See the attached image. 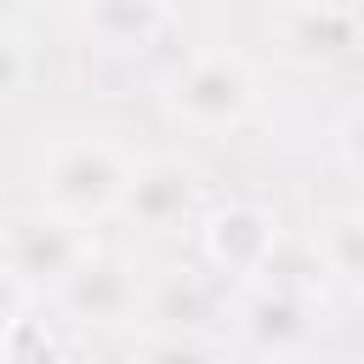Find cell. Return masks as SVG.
<instances>
[{"label":"cell","mask_w":364,"mask_h":364,"mask_svg":"<svg viewBox=\"0 0 364 364\" xmlns=\"http://www.w3.org/2000/svg\"><path fill=\"white\" fill-rule=\"evenodd\" d=\"M125 182H131V159L102 136H80V142H63V148L46 154L40 205L68 216V222H80V228H91V222L119 210Z\"/></svg>","instance_id":"6da1fadb"},{"label":"cell","mask_w":364,"mask_h":364,"mask_svg":"<svg viewBox=\"0 0 364 364\" xmlns=\"http://www.w3.org/2000/svg\"><path fill=\"white\" fill-rule=\"evenodd\" d=\"M165 108H171V119H182L193 131H233L256 108V74L233 51H205L171 74Z\"/></svg>","instance_id":"7a4b0ae2"},{"label":"cell","mask_w":364,"mask_h":364,"mask_svg":"<svg viewBox=\"0 0 364 364\" xmlns=\"http://www.w3.org/2000/svg\"><path fill=\"white\" fill-rule=\"evenodd\" d=\"M85 256H91L85 228L68 222V216H57V210H46V205L23 210V216H11L0 228V273L17 279V284H28V290L34 284L63 290Z\"/></svg>","instance_id":"3957f363"},{"label":"cell","mask_w":364,"mask_h":364,"mask_svg":"<svg viewBox=\"0 0 364 364\" xmlns=\"http://www.w3.org/2000/svg\"><path fill=\"white\" fill-rule=\"evenodd\" d=\"M193 193H199V176H193L188 159H171V154L165 159H142V165H131L119 216H131L142 228H176L188 216Z\"/></svg>","instance_id":"277c9868"},{"label":"cell","mask_w":364,"mask_h":364,"mask_svg":"<svg viewBox=\"0 0 364 364\" xmlns=\"http://www.w3.org/2000/svg\"><path fill=\"white\" fill-rule=\"evenodd\" d=\"M279 222L262 210V205H228L205 222V250L222 273H239V279H262L267 256L279 250Z\"/></svg>","instance_id":"5b68a950"},{"label":"cell","mask_w":364,"mask_h":364,"mask_svg":"<svg viewBox=\"0 0 364 364\" xmlns=\"http://www.w3.org/2000/svg\"><path fill=\"white\" fill-rule=\"evenodd\" d=\"M358 34H364V17L341 11L330 0H296L279 17V46L296 63H336V57H347L358 46Z\"/></svg>","instance_id":"8992f818"},{"label":"cell","mask_w":364,"mask_h":364,"mask_svg":"<svg viewBox=\"0 0 364 364\" xmlns=\"http://www.w3.org/2000/svg\"><path fill=\"white\" fill-rule=\"evenodd\" d=\"M57 296H63V307H68L74 318H85V324H125V318L136 313V279H131V267H125V262H108V256H97V250L74 267V279H68Z\"/></svg>","instance_id":"52a82bcc"},{"label":"cell","mask_w":364,"mask_h":364,"mask_svg":"<svg viewBox=\"0 0 364 364\" xmlns=\"http://www.w3.org/2000/svg\"><path fill=\"white\" fill-rule=\"evenodd\" d=\"M165 28V0H85V34L102 51H148Z\"/></svg>","instance_id":"ba28073f"},{"label":"cell","mask_w":364,"mask_h":364,"mask_svg":"<svg viewBox=\"0 0 364 364\" xmlns=\"http://www.w3.org/2000/svg\"><path fill=\"white\" fill-rule=\"evenodd\" d=\"M245 336H250L256 353H273V358L296 353V347L313 336L307 296H290V290H273V284H267V290L245 307Z\"/></svg>","instance_id":"9c48e42d"},{"label":"cell","mask_w":364,"mask_h":364,"mask_svg":"<svg viewBox=\"0 0 364 364\" xmlns=\"http://www.w3.org/2000/svg\"><path fill=\"white\" fill-rule=\"evenodd\" d=\"M0 347H6V364H57V341L46 336L40 318H6Z\"/></svg>","instance_id":"30bf717a"},{"label":"cell","mask_w":364,"mask_h":364,"mask_svg":"<svg viewBox=\"0 0 364 364\" xmlns=\"http://www.w3.org/2000/svg\"><path fill=\"white\" fill-rule=\"evenodd\" d=\"M324 262H330L336 273H347V279L364 284V216H341V222L330 228V239H324Z\"/></svg>","instance_id":"8fae6325"},{"label":"cell","mask_w":364,"mask_h":364,"mask_svg":"<svg viewBox=\"0 0 364 364\" xmlns=\"http://www.w3.org/2000/svg\"><path fill=\"white\" fill-rule=\"evenodd\" d=\"M136 364H216V353H210L205 341H193V336L176 330V336H154Z\"/></svg>","instance_id":"7c38bea8"},{"label":"cell","mask_w":364,"mask_h":364,"mask_svg":"<svg viewBox=\"0 0 364 364\" xmlns=\"http://www.w3.org/2000/svg\"><path fill=\"white\" fill-rule=\"evenodd\" d=\"M28 68H34V57H28V40H23L11 23H0V97L23 91Z\"/></svg>","instance_id":"4fadbf2b"},{"label":"cell","mask_w":364,"mask_h":364,"mask_svg":"<svg viewBox=\"0 0 364 364\" xmlns=\"http://www.w3.org/2000/svg\"><path fill=\"white\" fill-rule=\"evenodd\" d=\"M336 142H341V159H347V171H353V176H364V102H358V108L341 119Z\"/></svg>","instance_id":"5bb4252c"},{"label":"cell","mask_w":364,"mask_h":364,"mask_svg":"<svg viewBox=\"0 0 364 364\" xmlns=\"http://www.w3.org/2000/svg\"><path fill=\"white\" fill-rule=\"evenodd\" d=\"M330 6H341V11H358V17H364V0H330Z\"/></svg>","instance_id":"9a60e30c"},{"label":"cell","mask_w":364,"mask_h":364,"mask_svg":"<svg viewBox=\"0 0 364 364\" xmlns=\"http://www.w3.org/2000/svg\"><path fill=\"white\" fill-rule=\"evenodd\" d=\"M0 364H6V347H0Z\"/></svg>","instance_id":"2e32d148"}]
</instances>
